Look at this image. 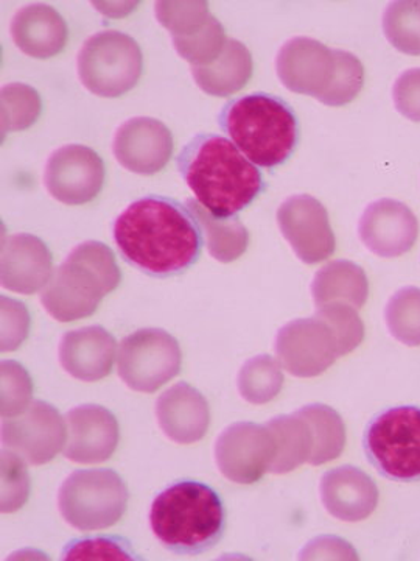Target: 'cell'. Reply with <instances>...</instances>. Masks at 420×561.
I'll use <instances>...</instances> for the list:
<instances>
[{
  "label": "cell",
  "mask_w": 420,
  "mask_h": 561,
  "mask_svg": "<svg viewBox=\"0 0 420 561\" xmlns=\"http://www.w3.org/2000/svg\"><path fill=\"white\" fill-rule=\"evenodd\" d=\"M265 424L276 440V457L270 468L272 474H287L311 460L313 437L307 421L294 413L275 416Z\"/></svg>",
  "instance_id": "cell-26"
},
{
  "label": "cell",
  "mask_w": 420,
  "mask_h": 561,
  "mask_svg": "<svg viewBox=\"0 0 420 561\" xmlns=\"http://www.w3.org/2000/svg\"><path fill=\"white\" fill-rule=\"evenodd\" d=\"M62 560H135V556L127 541L88 538L69 545L62 553Z\"/></svg>",
  "instance_id": "cell-39"
},
{
  "label": "cell",
  "mask_w": 420,
  "mask_h": 561,
  "mask_svg": "<svg viewBox=\"0 0 420 561\" xmlns=\"http://www.w3.org/2000/svg\"><path fill=\"white\" fill-rule=\"evenodd\" d=\"M120 280L113 251L105 243L88 241L75 247L68 260L55 268L39 298L51 319L69 323L91 317Z\"/></svg>",
  "instance_id": "cell-4"
},
{
  "label": "cell",
  "mask_w": 420,
  "mask_h": 561,
  "mask_svg": "<svg viewBox=\"0 0 420 561\" xmlns=\"http://www.w3.org/2000/svg\"><path fill=\"white\" fill-rule=\"evenodd\" d=\"M128 497L127 485L116 471L79 470L62 482L58 508L77 530H103L120 522Z\"/></svg>",
  "instance_id": "cell-7"
},
{
  "label": "cell",
  "mask_w": 420,
  "mask_h": 561,
  "mask_svg": "<svg viewBox=\"0 0 420 561\" xmlns=\"http://www.w3.org/2000/svg\"><path fill=\"white\" fill-rule=\"evenodd\" d=\"M114 241L125 261L153 276L178 275L201 253L194 216L162 197L140 198L128 206L114 224Z\"/></svg>",
  "instance_id": "cell-1"
},
{
  "label": "cell",
  "mask_w": 420,
  "mask_h": 561,
  "mask_svg": "<svg viewBox=\"0 0 420 561\" xmlns=\"http://www.w3.org/2000/svg\"><path fill=\"white\" fill-rule=\"evenodd\" d=\"M195 221L200 225L206 247L213 260L230 264L237 261L249 245V232L238 219H217L197 201H187Z\"/></svg>",
  "instance_id": "cell-27"
},
{
  "label": "cell",
  "mask_w": 420,
  "mask_h": 561,
  "mask_svg": "<svg viewBox=\"0 0 420 561\" xmlns=\"http://www.w3.org/2000/svg\"><path fill=\"white\" fill-rule=\"evenodd\" d=\"M105 164L97 151L80 144L55 150L47 161L44 184L55 201L65 205H84L101 194Z\"/></svg>",
  "instance_id": "cell-14"
},
{
  "label": "cell",
  "mask_w": 420,
  "mask_h": 561,
  "mask_svg": "<svg viewBox=\"0 0 420 561\" xmlns=\"http://www.w3.org/2000/svg\"><path fill=\"white\" fill-rule=\"evenodd\" d=\"M319 491L324 508L338 522H364L378 505L377 485L352 465L327 471L320 479Z\"/></svg>",
  "instance_id": "cell-19"
},
{
  "label": "cell",
  "mask_w": 420,
  "mask_h": 561,
  "mask_svg": "<svg viewBox=\"0 0 420 561\" xmlns=\"http://www.w3.org/2000/svg\"><path fill=\"white\" fill-rule=\"evenodd\" d=\"M10 33L18 49L38 60L60 54L69 36L61 14L46 3H32L18 11L11 20Z\"/></svg>",
  "instance_id": "cell-23"
},
{
  "label": "cell",
  "mask_w": 420,
  "mask_h": 561,
  "mask_svg": "<svg viewBox=\"0 0 420 561\" xmlns=\"http://www.w3.org/2000/svg\"><path fill=\"white\" fill-rule=\"evenodd\" d=\"M43 101L28 84L10 83L2 88V131H24L39 119Z\"/></svg>",
  "instance_id": "cell-32"
},
{
  "label": "cell",
  "mask_w": 420,
  "mask_h": 561,
  "mask_svg": "<svg viewBox=\"0 0 420 561\" xmlns=\"http://www.w3.org/2000/svg\"><path fill=\"white\" fill-rule=\"evenodd\" d=\"M94 7L95 9L101 10L102 13H105L106 16L120 18L125 16V14H128L130 13V11L135 10L136 7H138V2H94Z\"/></svg>",
  "instance_id": "cell-43"
},
{
  "label": "cell",
  "mask_w": 420,
  "mask_h": 561,
  "mask_svg": "<svg viewBox=\"0 0 420 561\" xmlns=\"http://www.w3.org/2000/svg\"><path fill=\"white\" fill-rule=\"evenodd\" d=\"M172 41L176 51L191 66H208L215 61L228 43L226 32L215 16L210 18L200 31Z\"/></svg>",
  "instance_id": "cell-33"
},
{
  "label": "cell",
  "mask_w": 420,
  "mask_h": 561,
  "mask_svg": "<svg viewBox=\"0 0 420 561\" xmlns=\"http://www.w3.org/2000/svg\"><path fill=\"white\" fill-rule=\"evenodd\" d=\"M312 297L316 309L338 301L361 309L370 297V280L355 262H329L316 272L312 283Z\"/></svg>",
  "instance_id": "cell-25"
},
{
  "label": "cell",
  "mask_w": 420,
  "mask_h": 561,
  "mask_svg": "<svg viewBox=\"0 0 420 561\" xmlns=\"http://www.w3.org/2000/svg\"><path fill=\"white\" fill-rule=\"evenodd\" d=\"M179 343L162 330H139L125 337L117 354L121 381L139 393H154L180 371Z\"/></svg>",
  "instance_id": "cell-9"
},
{
  "label": "cell",
  "mask_w": 420,
  "mask_h": 561,
  "mask_svg": "<svg viewBox=\"0 0 420 561\" xmlns=\"http://www.w3.org/2000/svg\"><path fill=\"white\" fill-rule=\"evenodd\" d=\"M31 496L27 465L20 454L2 449V512L14 513L24 507Z\"/></svg>",
  "instance_id": "cell-37"
},
{
  "label": "cell",
  "mask_w": 420,
  "mask_h": 561,
  "mask_svg": "<svg viewBox=\"0 0 420 561\" xmlns=\"http://www.w3.org/2000/svg\"><path fill=\"white\" fill-rule=\"evenodd\" d=\"M178 164L197 202L217 219L237 216L265 187L259 169L221 136H198L183 150Z\"/></svg>",
  "instance_id": "cell-2"
},
{
  "label": "cell",
  "mask_w": 420,
  "mask_h": 561,
  "mask_svg": "<svg viewBox=\"0 0 420 561\" xmlns=\"http://www.w3.org/2000/svg\"><path fill=\"white\" fill-rule=\"evenodd\" d=\"M158 21L171 32L172 38L190 35L200 31L202 25L212 18L209 3L195 2H156L154 5Z\"/></svg>",
  "instance_id": "cell-36"
},
{
  "label": "cell",
  "mask_w": 420,
  "mask_h": 561,
  "mask_svg": "<svg viewBox=\"0 0 420 561\" xmlns=\"http://www.w3.org/2000/svg\"><path fill=\"white\" fill-rule=\"evenodd\" d=\"M278 225L291 250L304 264L329 260L337 249L326 206L307 194L287 198L278 209Z\"/></svg>",
  "instance_id": "cell-13"
},
{
  "label": "cell",
  "mask_w": 420,
  "mask_h": 561,
  "mask_svg": "<svg viewBox=\"0 0 420 561\" xmlns=\"http://www.w3.org/2000/svg\"><path fill=\"white\" fill-rule=\"evenodd\" d=\"M68 442L65 457L81 465L103 463L119 445L120 431L116 416L97 404H84L66 415Z\"/></svg>",
  "instance_id": "cell-18"
},
{
  "label": "cell",
  "mask_w": 420,
  "mask_h": 561,
  "mask_svg": "<svg viewBox=\"0 0 420 561\" xmlns=\"http://www.w3.org/2000/svg\"><path fill=\"white\" fill-rule=\"evenodd\" d=\"M337 70L334 50L319 41L296 36L280 47L276 72L283 87L316 101L330 87Z\"/></svg>",
  "instance_id": "cell-15"
},
{
  "label": "cell",
  "mask_w": 420,
  "mask_h": 561,
  "mask_svg": "<svg viewBox=\"0 0 420 561\" xmlns=\"http://www.w3.org/2000/svg\"><path fill=\"white\" fill-rule=\"evenodd\" d=\"M31 331V313L25 305L2 297V351L20 348Z\"/></svg>",
  "instance_id": "cell-40"
},
{
  "label": "cell",
  "mask_w": 420,
  "mask_h": 561,
  "mask_svg": "<svg viewBox=\"0 0 420 561\" xmlns=\"http://www.w3.org/2000/svg\"><path fill=\"white\" fill-rule=\"evenodd\" d=\"M301 560H359V553L348 541L338 537H318L300 553Z\"/></svg>",
  "instance_id": "cell-42"
},
{
  "label": "cell",
  "mask_w": 420,
  "mask_h": 561,
  "mask_svg": "<svg viewBox=\"0 0 420 561\" xmlns=\"http://www.w3.org/2000/svg\"><path fill=\"white\" fill-rule=\"evenodd\" d=\"M393 102L401 116L420 122V68L404 70L393 84Z\"/></svg>",
  "instance_id": "cell-41"
},
{
  "label": "cell",
  "mask_w": 420,
  "mask_h": 561,
  "mask_svg": "<svg viewBox=\"0 0 420 561\" xmlns=\"http://www.w3.org/2000/svg\"><path fill=\"white\" fill-rule=\"evenodd\" d=\"M383 33L401 54L420 55V2H393L383 13Z\"/></svg>",
  "instance_id": "cell-31"
},
{
  "label": "cell",
  "mask_w": 420,
  "mask_h": 561,
  "mask_svg": "<svg viewBox=\"0 0 420 561\" xmlns=\"http://www.w3.org/2000/svg\"><path fill=\"white\" fill-rule=\"evenodd\" d=\"M77 69L83 87L98 98L127 94L142 76L143 57L135 38L117 31L92 35L81 46Z\"/></svg>",
  "instance_id": "cell-8"
},
{
  "label": "cell",
  "mask_w": 420,
  "mask_h": 561,
  "mask_svg": "<svg viewBox=\"0 0 420 561\" xmlns=\"http://www.w3.org/2000/svg\"><path fill=\"white\" fill-rule=\"evenodd\" d=\"M360 241L375 256L399 257L415 247L419 221L405 203L382 198L371 203L359 221Z\"/></svg>",
  "instance_id": "cell-16"
},
{
  "label": "cell",
  "mask_w": 420,
  "mask_h": 561,
  "mask_svg": "<svg viewBox=\"0 0 420 561\" xmlns=\"http://www.w3.org/2000/svg\"><path fill=\"white\" fill-rule=\"evenodd\" d=\"M116 348V339L105 328L69 331L61 339L60 364L72 378L97 382L113 371Z\"/></svg>",
  "instance_id": "cell-21"
},
{
  "label": "cell",
  "mask_w": 420,
  "mask_h": 561,
  "mask_svg": "<svg viewBox=\"0 0 420 561\" xmlns=\"http://www.w3.org/2000/svg\"><path fill=\"white\" fill-rule=\"evenodd\" d=\"M54 275V256L36 236L20 232L2 241V287L32 295L43 289Z\"/></svg>",
  "instance_id": "cell-20"
},
{
  "label": "cell",
  "mask_w": 420,
  "mask_h": 561,
  "mask_svg": "<svg viewBox=\"0 0 420 561\" xmlns=\"http://www.w3.org/2000/svg\"><path fill=\"white\" fill-rule=\"evenodd\" d=\"M191 76L206 94L230 98L253 77V57L241 41L228 39L220 57L208 66H191Z\"/></svg>",
  "instance_id": "cell-24"
},
{
  "label": "cell",
  "mask_w": 420,
  "mask_h": 561,
  "mask_svg": "<svg viewBox=\"0 0 420 561\" xmlns=\"http://www.w3.org/2000/svg\"><path fill=\"white\" fill-rule=\"evenodd\" d=\"M337 60L334 80L330 87L318 99L327 106H345L355 101L357 95L363 90L364 68L355 55L346 50H334Z\"/></svg>",
  "instance_id": "cell-34"
},
{
  "label": "cell",
  "mask_w": 420,
  "mask_h": 561,
  "mask_svg": "<svg viewBox=\"0 0 420 561\" xmlns=\"http://www.w3.org/2000/svg\"><path fill=\"white\" fill-rule=\"evenodd\" d=\"M275 457L276 440L267 424H231L217 438V467L228 481L238 485L259 482Z\"/></svg>",
  "instance_id": "cell-11"
},
{
  "label": "cell",
  "mask_w": 420,
  "mask_h": 561,
  "mask_svg": "<svg viewBox=\"0 0 420 561\" xmlns=\"http://www.w3.org/2000/svg\"><path fill=\"white\" fill-rule=\"evenodd\" d=\"M283 381L285 379L278 362L268 354H260L246 362L241 368L237 389L243 400L254 405H261L278 397Z\"/></svg>",
  "instance_id": "cell-29"
},
{
  "label": "cell",
  "mask_w": 420,
  "mask_h": 561,
  "mask_svg": "<svg viewBox=\"0 0 420 561\" xmlns=\"http://www.w3.org/2000/svg\"><path fill=\"white\" fill-rule=\"evenodd\" d=\"M113 151L121 168L139 175L161 172L173 153L172 131L151 117H135L121 124L113 140Z\"/></svg>",
  "instance_id": "cell-17"
},
{
  "label": "cell",
  "mask_w": 420,
  "mask_h": 561,
  "mask_svg": "<svg viewBox=\"0 0 420 561\" xmlns=\"http://www.w3.org/2000/svg\"><path fill=\"white\" fill-rule=\"evenodd\" d=\"M364 453L378 474L394 482H420V408L399 405L368 424Z\"/></svg>",
  "instance_id": "cell-6"
},
{
  "label": "cell",
  "mask_w": 420,
  "mask_h": 561,
  "mask_svg": "<svg viewBox=\"0 0 420 561\" xmlns=\"http://www.w3.org/2000/svg\"><path fill=\"white\" fill-rule=\"evenodd\" d=\"M224 524L223 501L205 483H173L151 504V530L173 552L198 553L212 548L223 535Z\"/></svg>",
  "instance_id": "cell-3"
},
{
  "label": "cell",
  "mask_w": 420,
  "mask_h": 561,
  "mask_svg": "<svg viewBox=\"0 0 420 561\" xmlns=\"http://www.w3.org/2000/svg\"><path fill=\"white\" fill-rule=\"evenodd\" d=\"M279 364L296 378H315L340 357L337 337L319 317L290 321L276 335Z\"/></svg>",
  "instance_id": "cell-12"
},
{
  "label": "cell",
  "mask_w": 420,
  "mask_h": 561,
  "mask_svg": "<svg viewBox=\"0 0 420 561\" xmlns=\"http://www.w3.org/2000/svg\"><path fill=\"white\" fill-rule=\"evenodd\" d=\"M316 317L326 321L337 337L340 357L359 348L364 339V324L359 312L348 302H330L316 309Z\"/></svg>",
  "instance_id": "cell-35"
},
{
  "label": "cell",
  "mask_w": 420,
  "mask_h": 561,
  "mask_svg": "<svg viewBox=\"0 0 420 561\" xmlns=\"http://www.w3.org/2000/svg\"><path fill=\"white\" fill-rule=\"evenodd\" d=\"M31 375L14 360L2 362V419L20 415L32 404Z\"/></svg>",
  "instance_id": "cell-38"
},
{
  "label": "cell",
  "mask_w": 420,
  "mask_h": 561,
  "mask_svg": "<svg viewBox=\"0 0 420 561\" xmlns=\"http://www.w3.org/2000/svg\"><path fill=\"white\" fill-rule=\"evenodd\" d=\"M385 321L389 334L404 345L420 346V289L401 287L386 302Z\"/></svg>",
  "instance_id": "cell-30"
},
{
  "label": "cell",
  "mask_w": 420,
  "mask_h": 561,
  "mask_svg": "<svg viewBox=\"0 0 420 561\" xmlns=\"http://www.w3.org/2000/svg\"><path fill=\"white\" fill-rule=\"evenodd\" d=\"M312 431L313 453L308 463L323 465L337 460L345 451L346 426L340 413L326 404H308L296 412Z\"/></svg>",
  "instance_id": "cell-28"
},
{
  "label": "cell",
  "mask_w": 420,
  "mask_h": 561,
  "mask_svg": "<svg viewBox=\"0 0 420 561\" xmlns=\"http://www.w3.org/2000/svg\"><path fill=\"white\" fill-rule=\"evenodd\" d=\"M68 442V426L60 412L44 401H33L20 415L3 419L2 446L27 463H49Z\"/></svg>",
  "instance_id": "cell-10"
},
{
  "label": "cell",
  "mask_w": 420,
  "mask_h": 561,
  "mask_svg": "<svg viewBox=\"0 0 420 561\" xmlns=\"http://www.w3.org/2000/svg\"><path fill=\"white\" fill-rule=\"evenodd\" d=\"M221 125L234 146L260 168L283 164L300 142V122L289 103L264 92L228 103Z\"/></svg>",
  "instance_id": "cell-5"
},
{
  "label": "cell",
  "mask_w": 420,
  "mask_h": 561,
  "mask_svg": "<svg viewBox=\"0 0 420 561\" xmlns=\"http://www.w3.org/2000/svg\"><path fill=\"white\" fill-rule=\"evenodd\" d=\"M156 416L162 432L179 445L200 442L210 424L208 401L186 382L176 383L161 394Z\"/></svg>",
  "instance_id": "cell-22"
}]
</instances>
